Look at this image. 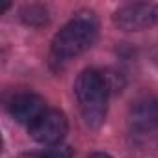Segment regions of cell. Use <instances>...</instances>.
I'll return each mask as SVG.
<instances>
[{
	"label": "cell",
	"mask_w": 158,
	"mask_h": 158,
	"mask_svg": "<svg viewBox=\"0 0 158 158\" xmlns=\"http://www.w3.org/2000/svg\"><path fill=\"white\" fill-rule=\"evenodd\" d=\"M99 23L93 11H78L52 39V54L58 60H69L86 52L97 41Z\"/></svg>",
	"instance_id": "obj_1"
},
{
	"label": "cell",
	"mask_w": 158,
	"mask_h": 158,
	"mask_svg": "<svg viewBox=\"0 0 158 158\" xmlns=\"http://www.w3.org/2000/svg\"><path fill=\"white\" fill-rule=\"evenodd\" d=\"M74 95L78 99V104H80L84 123L91 128L101 127L106 117V104H108L106 78L95 69L82 71L74 82Z\"/></svg>",
	"instance_id": "obj_2"
},
{
	"label": "cell",
	"mask_w": 158,
	"mask_h": 158,
	"mask_svg": "<svg viewBox=\"0 0 158 158\" xmlns=\"http://www.w3.org/2000/svg\"><path fill=\"white\" fill-rule=\"evenodd\" d=\"M158 19V6L154 4H145V2H132L121 6L115 15L114 23L127 32H136L151 26Z\"/></svg>",
	"instance_id": "obj_3"
},
{
	"label": "cell",
	"mask_w": 158,
	"mask_h": 158,
	"mask_svg": "<svg viewBox=\"0 0 158 158\" xmlns=\"http://www.w3.org/2000/svg\"><path fill=\"white\" fill-rule=\"evenodd\" d=\"M30 134L37 143L56 145L67 134V117L60 110H47L32 127Z\"/></svg>",
	"instance_id": "obj_4"
},
{
	"label": "cell",
	"mask_w": 158,
	"mask_h": 158,
	"mask_svg": "<svg viewBox=\"0 0 158 158\" xmlns=\"http://www.w3.org/2000/svg\"><path fill=\"white\" fill-rule=\"evenodd\" d=\"M47 112V102L35 93H19L10 101V114L23 125H34Z\"/></svg>",
	"instance_id": "obj_5"
},
{
	"label": "cell",
	"mask_w": 158,
	"mask_h": 158,
	"mask_svg": "<svg viewBox=\"0 0 158 158\" xmlns=\"http://www.w3.org/2000/svg\"><path fill=\"white\" fill-rule=\"evenodd\" d=\"M130 125L141 132L156 128L158 127V101H147V102L138 104L132 110Z\"/></svg>",
	"instance_id": "obj_6"
},
{
	"label": "cell",
	"mask_w": 158,
	"mask_h": 158,
	"mask_svg": "<svg viewBox=\"0 0 158 158\" xmlns=\"http://www.w3.org/2000/svg\"><path fill=\"white\" fill-rule=\"evenodd\" d=\"M23 19L28 24H34V26L43 24V23H47V10H43L39 6H30L23 11Z\"/></svg>",
	"instance_id": "obj_7"
},
{
	"label": "cell",
	"mask_w": 158,
	"mask_h": 158,
	"mask_svg": "<svg viewBox=\"0 0 158 158\" xmlns=\"http://www.w3.org/2000/svg\"><path fill=\"white\" fill-rule=\"evenodd\" d=\"M71 149L69 147H54V149H48L45 152H41L37 158H71Z\"/></svg>",
	"instance_id": "obj_8"
},
{
	"label": "cell",
	"mask_w": 158,
	"mask_h": 158,
	"mask_svg": "<svg viewBox=\"0 0 158 158\" xmlns=\"http://www.w3.org/2000/svg\"><path fill=\"white\" fill-rule=\"evenodd\" d=\"M89 158H114V156H110L108 152H102V151H95L89 154Z\"/></svg>",
	"instance_id": "obj_9"
}]
</instances>
